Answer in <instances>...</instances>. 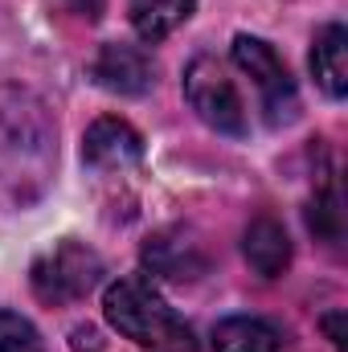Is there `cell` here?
Returning <instances> with one entry per match:
<instances>
[{
    "label": "cell",
    "mask_w": 348,
    "mask_h": 352,
    "mask_svg": "<svg viewBox=\"0 0 348 352\" xmlns=\"http://www.w3.org/2000/svg\"><path fill=\"white\" fill-rule=\"evenodd\" d=\"M74 352H102V340L94 328H74Z\"/></svg>",
    "instance_id": "cell-13"
},
{
    "label": "cell",
    "mask_w": 348,
    "mask_h": 352,
    "mask_svg": "<svg viewBox=\"0 0 348 352\" xmlns=\"http://www.w3.org/2000/svg\"><path fill=\"white\" fill-rule=\"evenodd\" d=\"M340 324H345V311H332V316H324V332H328V340H332L336 349H345V332H340Z\"/></svg>",
    "instance_id": "cell-14"
},
{
    "label": "cell",
    "mask_w": 348,
    "mask_h": 352,
    "mask_svg": "<svg viewBox=\"0 0 348 352\" xmlns=\"http://www.w3.org/2000/svg\"><path fill=\"white\" fill-rule=\"evenodd\" d=\"M102 316L107 324L135 340L140 349L152 352H197V336L193 328L184 324V316H176V307L140 274L131 278H119L107 287L102 295Z\"/></svg>",
    "instance_id": "cell-1"
},
{
    "label": "cell",
    "mask_w": 348,
    "mask_h": 352,
    "mask_svg": "<svg viewBox=\"0 0 348 352\" xmlns=\"http://www.w3.org/2000/svg\"><path fill=\"white\" fill-rule=\"evenodd\" d=\"M184 98L197 111V119L221 135H246V107L238 98L234 82L213 58H197L184 70Z\"/></svg>",
    "instance_id": "cell-3"
},
{
    "label": "cell",
    "mask_w": 348,
    "mask_h": 352,
    "mask_svg": "<svg viewBox=\"0 0 348 352\" xmlns=\"http://www.w3.org/2000/svg\"><path fill=\"white\" fill-rule=\"evenodd\" d=\"M312 74L328 98L348 94V33L345 25H324L312 45Z\"/></svg>",
    "instance_id": "cell-10"
},
{
    "label": "cell",
    "mask_w": 348,
    "mask_h": 352,
    "mask_svg": "<svg viewBox=\"0 0 348 352\" xmlns=\"http://www.w3.org/2000/svg\"><path fill=\"white\" fill-rule=\"evenodd\" d=\"M90 78L111 94H148L156 82V66L152 58L140 50V45H102L94 66H90Z\"/></svg>",
    "instance_id": "cell-6"
},
{
    "label": "cell",
    "mask_w": 348,
    "mask_h": 352,
    "mask_svg": "<svg viewBox=\"0 0 348 352\" xmlns=\"http://www.w3.org/2000/svg\"><path fill=\"white\" fill-rule=\"evenodd\" d=\"M144 263L152 274L173 278V283H193L209 270V258L201 250V242H193L184 230H164L156 238H148L144 246Z\"/></svg>",
    "instance_id": "cell-7"
},
{
    "label": "cell",
    "mask_w": 348,
    "mask_h": 352,
    "mask_svg": "<svg viewBox=\"0 0 348 352\" xmlns=\"http://www.w3.org/2000/svg\"><path fill=\"white\" fill-rule=\"evenodd\" d=\"M234 62L242 74H250V82L262 94V111H266V123L279 127V123H291L295 111H299V90L291 82L283 58L262 41V37H234Z\"/></svg>",
    "instance_id": "cell-4"
},
{
    "label": "cell",
    "mask_w": 348,
    "mask_h": 352,
    "mask_svg": "<svg viewBox=\"0 0 348 352\" xmlns=\"http://www.w3.org/2000/svg\"><path fill=\"white\" fill-rule=\"evenodd\" d=\"M287 332L262 316H230L213 328V352H283Z\"/></svg>",
    "instance_id": "cell-9"
},
{
    "label": "cell",
    "mask_w": 348,
    "mask_h": 352,
    "mask_svg": "<svg viewBox=\"0 0 348 352\" xmlns=\"http://www.w3.org/2000/svg\"><path fill=\"white\" fill-rule=\"evenodd\" d=\"M98 278H102V258L83 242H58L54 250H45L33 263V291L50 307H62V303L90 295L98 287Z\"/></svg>",
    "instance_id": "cell-2"
},
{
    "label": "cell",
    "mask_w": 348,
    "mask_h": 352,
    "mask_svg": "<svg viewBox=\"0 0 348 352\" xmlns=\"http://www.w3.org/2000/svg\"><path fill=\"white\" fill-rule=\"evenodd\" d=\"M197 0H127V16L131 29L144 41H164L173 29H180L193 16Z\"/></svg>",
    "instance_id": "cell-11"
},
{
    "label": "cell",
    "mask_w": 348,
    "mask_h": 352,
    "mask_svg": "<svg viewBox=\"0 0 348 352\" xmlns=\"http://www.w3.org/2000/svg\"><path fill=\"white\" fill-rule=\"evenodd\" d=\"M242 254L254 274L262 278H279L291 266V238L274 217H254L242 234Z\"/></svg>",
    "instance_id": "cell-8"
},
{
    "label": "cell",
    "mask_w": 348,
    "mask_h": 352,
    "mask_svg": "<svg viewBox=\"0 0 348 352\" xmlns=\"http://www.w3.org/2000/svg\"><path fill=\"white\" fill-rule=\"evenodd\" d=\"M0 352H45L37 328L17 316V311H0Z\"/></svg>",
    "instance_id": "cell-12"
},
{
    "label": "cell",
    "mask_w": 348,
    "mask_h": 352,
    "mask_svg": "<svg viewBox=\"0 0 348 352\" xmlns=\"http://www.w3.org/2000/svg\"><path fill=\"white\" fill-rule=\"evenodd\" d=\"M83 160L98 173H123L144 160V140L123 119H94L83 135Z\"/></svg>",
    "instance_id": "cell-5"
}]
</instances>
